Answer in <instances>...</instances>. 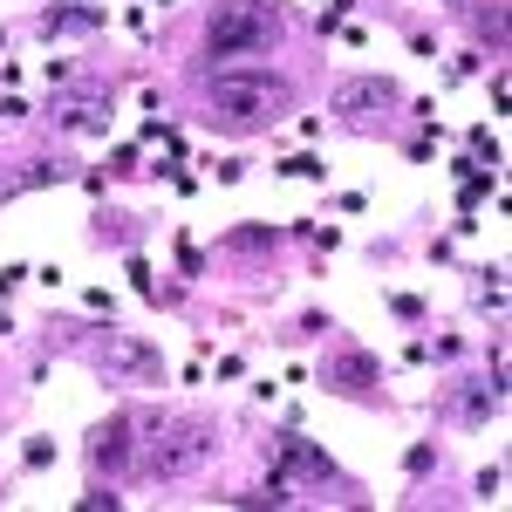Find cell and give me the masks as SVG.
Listing matches in <instances>:
<instances>
[{"label": "cell", "mask_w": 512, "mask_h": 512, "mask_svg": "<svg viewBox=\"0 0 512 512\" xmlns=\"http://www.w3.org/2000/svg\"><path fill=\"white\" fill-rule=\"evenodd\" d=\"M396 103V82L390 76H349L335 82V110L342 117H376V110H390Z\"/></svg>", "instance_id": "cell-7"}, {"label": "cell", "mask_w": 512, "mask_h": 512, "mask_svg": "<svg viewBox=\"0 0 512 512\" xmlns=\"http://www.w3.org/2000/svg\"><path fill=\"white\" fill-rule=\"evenodd\" d=\"M499 403H506V383H499V369H492V376H485V383H465V390H458V403H451V410H458V417H465V424H485V417H492V410H499Z\"/></svg>", "instance_id": "cell-9"}, {"label": "cell", "mask_w": 512, "mask_h": 512, "mask_svg": "<svg viewBox=\"0 0 512 512\" xmlns=\"http://www.w3.org/2000/svg\"><path fill=\"white\" fill-rule=\"evenodd\" d=\"M294 110V89L280 76H219L212 82V123L226 130H267Z\"/></svg>", "instance_id": "cell-2"}, {"label": "cell", "mask_w": 512, "mask_h": 512, "mask_svg": "<svg viewBox=\"0 0 512 512\" xmlns=\"http://www.w3.org/2000/svg\"><path fill=\"white\" fill-rule=\"evenodd\" d=\"M96 362H103V376H110V383H164L158 349H144V342H137V335H123V328H110V335H103Z\"/></svg>", "instance_id": "cell-4"}, {"label": "cell", "mask_w": 512, "mask_h": 512, "mask_svg": "<svg viewBox=\"0 0 512 512\" xmlns=\"http://www.w3.org/2000/svg\"><path fill=\"white\" fill-rule=\"evenodd\" d=\"M212 451H219V424H212V417H171V424H158L151 444H144V472L151 478H185V472H198Z\"/></svg>", "instance_id": "cell-3"}, {"label": "cell", "mask_w": 512, "mask_h": 512, "mask_svg": "<svg viewBox=\"0 0 512 512\" xmlns=\"http://www.w3.org/2000/svg\"><path fill=\"white\" fill-rule=\"evenodd\" d=\"M478 301H492V308L506 301V280H499V267H485V274H478Z\"/></svg>", "instance_id": "cell-14"}, {"label": "cell", "mask_w": 512, "mask_h": 512, "mask_svg": "<svg viewBox=\"0 0 512 512\" xmlns=\"http://www.w3.org/2000/svg\"><path fill=\"white\" fill-rule=\"evenodd\" d=\"M280 458H287V465H294L301 478H321V485L335 478V465H328V458H321V451H315V444H308L301 431H287V437H280Z\"/></svg>", "instance_id": "cell-10"}, {"label": "cell", "mask_w": 512, "mask_h": 512, "mask_svg": "<svg viewBox=\"0 0 512 512\" xmlns=\"http://www.w3.org/2000/svg\"><path fill=\"white\" fill-rule=\"evenodd\" d=\"M89 458H96V472H123L130 465V417H110L103 431L89 437Z\"/></svg>", "instance_id": "cell-8"}, {"label": "cell", "mask_w": 512, "mask_h": 512, "mask_svg": "<svg viewBox=\"0 0 512 512\" xmlns=\"http://www.w3.org/2000/svg\"><path fill=\"white\" fill-rule=\"evenodd\" d=\"M41 28H48V35H96V28H103V7H48Z\"/></svg>", "instance_id": "cell-11"}, {"label": "cell", "mask_w": 512, "mask_h": 512, "mask_svg": "<svg viewBox=\"0 0 512 512\" xmlns=\"http://www.w3.org/2000/svg\"><path fill=\"white\" fill-rule=\"evenodd\" d=\"M48 117L62 130H110V82H76Z\"/></svg>", "instance_id": "cell-5"}, {"label": "cell", "mask_w": 512, "mask_h": 512, "mask_svg": "<svg viewBox=\"0 0 512 512\" xmlns=\"http://www.w3.org/2000/svg\"><path fill=\"white\" fill-rule=\"evenodd\" d=\"M48 178H62V164H28L14 185H0V192H28V185H48Z\"/></svg>", "instance_id": "cell-13"}, {"label": "cell", "mask_w": 512, "mask_h": 512, "mask_svg": "<svg viewBox=\"0 0 512 512\" xmlns=\"http://www.w3.org/2000/svg\"><path fill=\"white\" fill-rule=\"evenodd\" d=\"M130 233H137V226H130V212H103V226H96V239H103V246H110V239H117V246H130Z\"/></svg>", "instance_id": "cell-12"}, {"label": "cell", "mask_w": 512, "mask_h": 512, "mask_svg": "<svg viewBox=\"0 0 512 512\" xmlns=\"http://www.w3.org/2000/svg\"><path fill=\"white\" fill-rule=\"evenodd\" d=\"M321 383H328L335 396H376L383 369H376V355L349 349V355H328V362H321Z\"/></svg>", "instance_id": "cell-6"}, {"label": "cell", "mask_w": 512, "mask_h": 512, "mask_svg": "<svg viewBox=\"0 0 512 512\" xmlns=\"http://www.w3.org/2000/svg\"><path fill=\"white\" fill-rule=\"evenodd\" d=\"M14 117H28V103L21 96H0V123H14Z\"/></svg>", "instance_id": "cell-15"}, {"label": "cell", "mask_w": 512, "mask_h": 512, "mask_svg": "<svg viewBox=\"0 0 512 512\" xmlns=\"http://www.w3.org/2000/svg\"><path fill=\"white\" fill-rule=\"evenodd\" d=\"M287 35V14L274 0H219L205 21V48L212 55H267Z\"/></svg>", "instance_id": "cell-1"}]
</instances>
